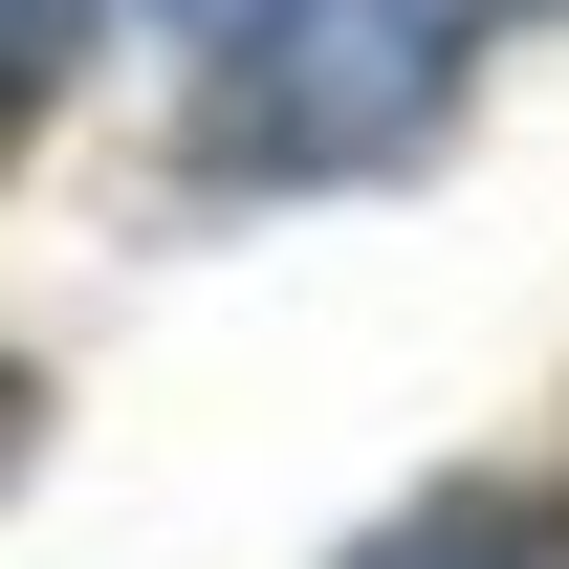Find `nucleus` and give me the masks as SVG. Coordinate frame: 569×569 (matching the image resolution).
Wrapping results in <instances>:
<instances>
[{
    "mask_svg": "<svg viewBox=\"0 0 569 569\" xmlns=\"http://www.w3.org/2000/svg\"><path fill=\"white\" fill-rule=\"evenodd\" d=\"M503 22L548 0H263L198 88V176H395Z\"/></svg>",
    "mask_w": 569,
    "mask_h": 569,
    "instance_id": "nucleus-1",
    "label": "nucleus"
},
{
    "mask_svg": "<svg viewBox=\"0 0 569 569\" xmlns=\"http://www.w3.org/2000/svg\"><path fill=\"white\" fill-rule=\"evenodd\" d=\"M351 569H569V526H548V503H503V482H438L417 526H372Z\"/></svg>",
    "mask_w": 569,
    "mask_h": 569,
    "instance_id": "nucleus-2",
    "label": "nucleus"
},
{
    "mask_svg": "<svg viewBox=\"0 0 569 569\" xmlns=\"http://www.w3.org/2000/svg\"><path fill=\"white\" fill-rule=\"evenodd\" d=\"M88 22H110V0H0V153L88 88Z\"/></svg>",
    "mask_w": 569,
    "mask_h": 569,
    "instance_id": "nucleus-3",
    "label": "nucleus"
},
{
    "mask_svg": "<svg viewBox=\"0 0 569 569\" xmlns=\"http://www.w3.org/2000/svg\"><path fill=\"white\" fill-rule=\"evenodd\" d=\"M22 460H44V372H0V482H22Z\"/></svg>",
    "mask_w": 569,
    "mask_h": 569,
    "instance_id": "nucleus-4",
    "label": "nucleus"
},
{
    "mask_svg": "<svg viewBox=\"0 0 569 569\" xmlns=\"http://www.w3.org/2000/svg\"><path fill=\"white\" fill-rule=\"evenodd\" d=\"M198 22H219V0H198Z\"/></svg>",
    "mask_w": 569,
    "mask_h": 569,
    "instance_id": "nucleus-5",
    "label": "nucleus"
}]
</instances>
